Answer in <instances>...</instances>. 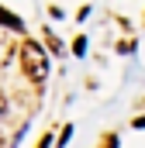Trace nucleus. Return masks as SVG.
<instances>
[{"label": "nucleus", "instance_id": "0eeeda50", "mask_svg": "<svg viewBox=\"0 0 145 148\" xmlns=\"http://www.w3.org/2000/svg\"><path fill=\"white\" fill-rule=\"evenodd\" d=\"M3 110H7V103H3V93H0V114H3Z\"/></svg>", "mask_w": 145, "mask_h": 148}, {"label": "nucleus", "instance_id": "39448f33", "mask_svg": "<svg viewBox=\"0 0 145 148\" xmlns=\"http://www.w3.org/2000/svg\"><path fill=\"white\" fill-rule=\"evenodd\" d=\"M72 52H76V55H83V52H86V41H83V38H76V45H72Z\"/></svg>", "mask_w": 145, "mask_h": 148}, {"label": "nucleus", "instance_id": "7ed1b4c3", "mask_svg": "<svg viewBox=\"0 0 145 148\" xmlns=\"http://www.w3.org/2000/svg\"><path fill=\"white\" fill-rule=\"evenodd\" d=\"M10 55H14V45H10L7 38H0V66H7V62H10Z\"/></svg>", "mask_w": 145, "mask_h": 148}, {"label": "nucleus", "instance_id": "423d86ee", "mask_svg": "<svg viewBox=\"0 0 145 148\" xmlns=\"http://www.w3.org/2000/svg\"><path fill=\"white\" fill-rule=\"evenodd\" d=\"M104 148H117V138H107V145Z\"/></svg>", "mask_w": 145, "mask_h": 148}, {"label": "nucleus", "instance_id": "20e7f679", "mask_svg": "<svg viewBox=\"0 0 145 148\" xmlns=\"http://www.w3.org/2000/svg\"><path fill=\"white\" fill-rule=\"evenodd\" d=\"M45 41H48V45H52V52H62V45H59V38L52 35V31H45Z\"/></svg>", "mask_w": 145, "mask_h": 148}, {"label": "nucleus", "instance_id": "f03ea898", "mask_svg": "<svg viewBox=\"0 0 145 148\" xmlns=\"http://www.w3.org/2000/svg\"><path fill=\"white\" fill-rule=\"evenodd\" d=\"M0 24H7V28H14V31H24V21L14 17V14H7L3 7H0Z\"/></svg>", "mask_w": 145, "mask_h": 148}, {"label": "nucleus", "instance_id": "f257e3e1", "mask_svg": "<svg viewBox=\"0 0 145 148\" xmlns=\"http://www.w3.org/2000/svg\"><path fill=\"white\" fill-rule=\"evenodd\" d=\"M21 66H24V76H28L31 83H45V79H48L45 48H38L35 41H24V45H21Z\"/></svg>", "mask_w": 145, "mask_h": 148}]
</instances>
